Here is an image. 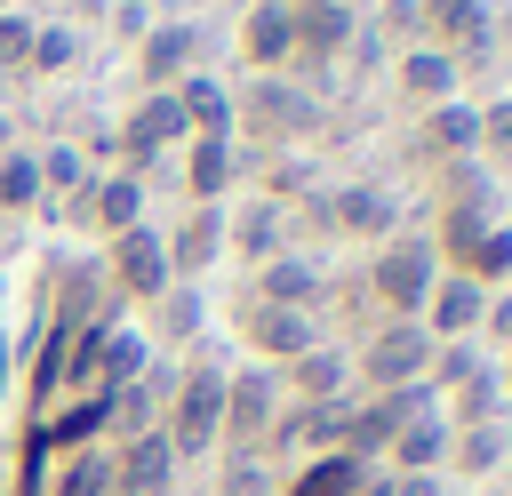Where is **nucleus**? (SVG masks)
Instances as JSON below:
<instances>
[{
  "label": "nucleus",
  "instance_id": "1",
  "mask_svg": "<svg viewBox=\"0 0 512 496\" xmlns=\"http://www.w3.org/2000/svg\"><path fill=\"white\" fill-rule=\"evenodd\" d=\"M232 136H248V152H256V160L296 152L304 136H320V96H312L304 80H288V72L248 80V88L232 96Z\"/></svg>",
  "mask_w": 512,
  "mask_h": 496
},
{
  "label": "nucleus",
  "instance_id": "2",
  "mask_svg": "<svg viewBox=\"0 0 512 496\" xmlns=\"http://www.w3.org/2000/svg\"><path fill=\"white\" fill-rule=\"evenodd\" d=\"M216 432H224V360L184 352L176 384L160 400V440L176 448V464H200V456H216Z\"/></svg>",
  "mask_w": 512,
  "mask_h": 496
},
{
  "label": "nucleus",
  "instance_id": "3",
  "mask_svg": "<svg viewBox=\"0 0 512 496\" xmlns=\"http://www.w3.org/2000/svg\"><path fill=\"white\" fill-rule=\"evenodd\" d=\"M432 280H440V256H432L424 232H392V240H376V248H368V272H360L376 320H416L424 296H432Z\"/></svg>",
  "mask_w": 512,
  "mask_h": 496
},
{
  "label": "nucleus",
  "instance_id": "4",
  "mask_svg": "<svg viewBox=\"0 0 512 496\" xmlns=\"http://www.w3.org/2000/svg\"><path fill=\"white\" fill-rule=\"evenodd\" d=\"M424 408H440V392L432 384H392V392H352L344 400V456H360V464H384V448L424 416Z\"/></svg>",
  "mask_w": 512,
  "mask_h": 496
},
{
  "label": "nucleus",
  "instance_id": "5",
  "mask_svg": "<svg viewBox=\"0 0 512 496\" xmlns=\"http://www.w3.org/2000/svg\"><path fill=\"white\" fill-rule=\"evenodd\" d=\"M416 40L440 48L464 80L496 64V16H488V0H416Z\"/></svg>",
  "mask_w": 512,
  "mask_h": 496
},
{
  "label": "nucleus",
  "instance_id": "6",
  "mask_svg": "<svg viewBox=\"0 0 512 496\" xmlns=\"http://www.w3.org/2000/svg\"><path fill=\"white\" fill-rule=\"evenodd\" d=\"M280 368H224V432H216V456H264V432L280 416Z\"/></svg>",
  "mask_w": 512,
  "mask_h": 496
},
{
  "label": "nucleus",
  "instance_id": "7",
  "mask_svg": "<svg viewBox=\"0 0 512 496\" xmlns=\"http://www.w3.org/2000/svg\"><path fill=\"white\" fill-rule=\"evenodd\" d=\"M424 368H432V336H424L416 320H376V328H360V344H352V376H360V392L424 384Z\"/></svg>",
  "mask_w": 512,
  "mask_h": 496
},
{
  "label": "nucleus",
  "instance_id": "8",
  "mask_svg": "<svg viewBox=\"0 0 512 496\" xmlns=\"http://www.w3.org/2000/svg\"><path fill=\"white\" fill-rule=\"evenodd\" d=\"M288 8H296V64H288V80H304V88L320 96V88H328V64L352 56L360 8H352V0H288Z\"/></svg>",
  "mask_w": 512,
  "mask_h": 496
},
{
  "label": "nucleus",
  "instance_id": "9",
  "mask_svg": "<svg viewBox=\"0 0 512 496\" xmlns=\"http://www.w3.org/2000/svg\"><path fill=\"white\" fill-rule=\"evenodd\" d=\"M232 336L248 344L256 368H288L320 344V312H288V304H256V296H232Z\"/></svg>",
  "mask_w": 512,
  "mask_h": 496
},
{
  "label": "nucleus",
  "instance_id": "10",
  "mask_svg": "<svg viewBox=\"0 0 512 496\" xmlns=\"http://www.w3.org/2000/svg\"><path fill=\"white\" fill-rule=\"evenodd\" d=\"M104 288H112V304H160L168 288H176V272H168V248H160V232L152 224H136V232H120V240H104Z\"/></svg>",
  "mask_w": 512,
  "mask_h": 496
},
{
  "label": "nucleus",
  "instance_id": "11",
  "mask_svg": "<svg viewBox=\"0 0 512 496\" xmlns=\"http://www.w3.org/2000/svg\"><path fill=\"white\" fill-rule=\"evenodd\" d=\"M144 176H128V168H96L88 176V192L72 200V208H56L72 232H96V240H120V232H136L144 224Z\"/></svg>",
  "mask_w": 512,
  "mask_h": 496
},
{
  "label": "nucleus",
  "instance_id": "12",
  "mask_svg": "<svg viewBox=\"0 0 512 496\" xmlns=\"http://www.w3.org/2000/svg\"><path fill=\"white\" fill-rule=\"evenodd\" d=\"M176 152H184V176H176L184 208H224V192L256 168V152H248L240 136H184Z\"/></svg>",
  "mask_w": 512,
  "mask_h": 496
},
{
  "label": "nucleus",
  "instance_id": "13",
  "mask_svg": "<svg viewBox=\"0 0 512 496\" xmlns=\"http://www.w3.org/2000/svg\"><path fill=\"white\" fill-rule=\"evenodd\" d=\"M328 256L320 248H288V256H272V264H256L248 280H240V296H256V304H288V312H320L328 304Z\"/></svg>",
  "mask_w": 512,
  "mask_h": 496
},
{
  "label": "nucleus",
  "instance_id": "14",
  "mask_svg": "<svg viewBox=\"0 0 512 496\" xmlns=\"http://www.w3.org/2000/svg\"><path fill=\"white\" fill-rule=\"evenodd\" d=\"M128 72H136V96L144 88H176L184 72H200V24L192 16H152V32L128 48Z\"/></svg>",
  "mask_w": 512,
  "mask_h": 496
},
{
  "label": "nucleus",
  "instance_id": "15",
  "mask_svg": "<svg viewBox=\"0 0 512 496\" xmlns=\"http://www.w3.org/2000/svg\"><path fill=\"white\" fill-rule=\"evenodd\" d=\"M288 248H296V216H288L280 200L248 192L240 208H224V256H240L248 272H256V264H272V256H288Z\"/></svg>",
  "mask_w": 512,
  "mask_h": 496
},
{
  "label": "nucleus",
  "instance_id": "16",
  "mask_svg": "<svg viewBox=\"0 0 512 496\" xmlns=\"http://www.w3.org/2000/svg\"><path fill=\"white\" fill-rule=\"evenodd\" d=\"M232 48H240L248 80H272V72H288V64H296V8H288V0H248V8H240V32H232Z\"/></svg>",
  "mask_w": 512,
  "mask_h": 496
},
{
  "label": "nucleus",
  "instance_id": "17",
  "mask_svg": "<svg viewBox=\"0 0 512 496\" xmlns=\"http://www.w3.org/2000/svg\"><path fill=\"white\" fill-rule=\"evenodd\" d=\"M416 160H424V176H440L456 160H480V104L448 96V104L416 112Z\"/></svg>",
  "mask_w": 512,
  "mask_h": 496
},
{
  "label": "nucleus",
  "instance_id": "18",
  "mask_svg": "<svg viewBox=\"0 0 512 496\" xmlns=\"http://www.w3.org/2000/svg\"><path fill=\"white\" fill-rule=\"evenodd\" d=\"M328 224H336V240H392L400 232V200L376 184V176H344V184H328Z\"/></svg>",
  "mask_w": 512,
  "mask_h": 496
},
{
  "label": "nucleus",
  "instance_id": "19",
  "mask_svg": "<svg viewBox=\"0 0 512 496\" xmlns=\"http://www.w3.org/2000/svg\"><path fill=\"white\" fill-rule=\"evenodd\" d=\"M480 312H488V288L472 272H440L432 296H424V312H416V328L432 344H464V336H480Z\"/></svg>",
  "mask_w": 512,
  "mask_h": 496
},
{
  "label": "nucleus",
  "instance_id": "20",
  "mask_svg": "<svg viewBox=\"0 0 512 496\" xmlns=\"http://www.w3.org/2000/svg\"><path fill=\"white\" fill-rule=\"evenodd\" d=\"M104 456H112V496H176V480H184V464H176V448L160 432H136V440H120Z\"/></svg>",
  "mask_w": 512,
  "mask_h": 496
},
{
  "label": "nucleus",
  "instance_id": "21",
  "mask_svg": "<svg viewBox=\"0 0 512 496\" xmlns=\"http://www.w3.org/2000/svg\"><path fill=\"white\" fill-rule=\"evenodd\" d=\"M280 392H288V400H320V408H344V400L360 392V376H352V352L320 336L304 360H288V368H280Z\"/></svg>",
  "mask_w": 512,
  "mask_h": 496
},
{
  "label": "nucleus",
  "instance_id": "22",
  "mask_svg": "<svg viewBox=\"0 0 512 496\" xmlns=\"http://www.w3.org/2000/svg\"><path fill=\"white\" fill-rule=\"evenodd\" d=\"M344 440V408H320V400H280L272 432H264V456H328Z\"/></svg>",
  "mask_w": 512,
  "mask_h": 496
},
{
  "label": "nucleus",
  "instance_id": "23",
  "mask_svg": "<svg viewBox=\"0 0 512 496\" xmlns=\"http://www.w3.org/2000/svg\"><path fill=\"white\" fill-rule=\"evenodd\" d=\"M392 88H400V104H408V112H432V104H448V96L464 88V72H456L440 48L408 40V48L392 56Z\"/></svg>",
  "mask_w": 512,
  "mask_h": 496
},
{
  "label": "nucleus",
  "instance_id": "24",
  "mask_svg": "<svg viewBox=\"0 0 512 496\" xmlns=\"http://www.w3.org/2000/svg\"><path fill=\"white\" fill-rule=\"evenodd\" d=\"M160 248H168V272L192 288V280L224 256V208H184V216L160 232Z\"/></svg>",
  "mask_w": 512,
  "mask_h": 496
},
{
  "label": "nucleus",
  "instance_id": "25",
  "mask_svg": "<svg viewBox=\"0 0 512 496\" xmlns=\"http://www.w3.org/2000/svg\"><path fill=\"white\" fill-rule=\"evenodd\" d=\"M368 472H376V464H360V456L328 448V456H304V464L280 480V496H360V488H368Z\"/></svg>",
  "mask_w": 512,
  "mask_h": 496
},
{
  "label": "nucleus",
  "instance_id": "26",
  "mask_svg": "<svg viewBox=\"0 0 512 496\" xmlns=\"http://www.w3.org/2000/svg\"><path fill=\"white\" fill-rule=\"evenodd\" d=\"M440 464H448V416H440V408H424V416L384 448V472H392V480H408V472H440Z\"/></svg>",
  "mask_w": 512,
  "mask_h": 496
},
{
  "label": "nucleus",
  "instance_id": "27",
  "mask_svg": "<svg viewBox=\"0 0 512 496\" xmlns=\"http://www.w3.org/2000/svg\"><path fill=\"white\" fill-rule=\"evenodd\" d=\"M176 104H184V128L192 136H232V88L216 72H184L176 80Z\"/></svg>",
  "mask_w": 512,
  "mask_h": 496
},
{
  "label": "nucleus",
  "instance_id": "28",
  "mask_svg": "<svg viewBox=\"0 0 512 496\" xmlns=\"http://www.w3.org/2000/svg\"><path fill=\"white\" fill-rule=\"evenodd\" d=\"M40 208H48L40 152H32V144H8V152H0V216L16 224V216H40Z\"/></svg>",
  "mask_w": 512,
  "mask_h": 496
},
{
  "label": "nucleus",
  "instance_id": "29",
  "mask_svg": "<svg viewBox=\"0 0 512 496\" xmlns=\"http://www.w3.org/2000/svg\"><path fill=\"white\" fill-rule=\"evenodd\" d=\"M440 416H448V432H464V424H504V384H496V360H488L480 376H464L456 392H440Z\"/></svg>",
  "mask_w": 512,
  "mask_h": 496
},
{
  "label": "nucleus",
  "instance_id": "30",
  "mask_svg": "<svg viewBox=\"0 0 512 496\" xmlns=\"http://www.w3.org/2000/svg\"><path fill=\"white\" fill-rule=\"evenodd\" d=\"M88 152H80V136H56L48 152H40V184H48V208H72L80 192H88Z\"/></svg>",
  "mask_w": 512,
  "mask_h": 496
},
{
  "label": "nucleus",
  "instance_id": "31",
  "mask_svg": "<svg viewBox=\"0 0 512 496\" xmlns=\"http://www.w3.org/2000/svg\"><path fill=\"white\" fill-rule=\"evenodd\" d=\"M432 208H504V200H496V176L480 160H456L432 176Z\"/></svg>",
  "mask_w": 512,
  "mask_h": 496
},
{
  "label": "nucleus",
  "instance_id": "32",
  "mask_svg": "<svg viewBox=\"0 0 512 496\" xmlns=\"http://www.w3.org/2000/svg\"><path fill=\"white\" fill-rule=\"evenodd\" d=\"M152 336H160V344H192V336H200V288L176 280V288L152 304Z\"/></svg>",
  "mask_w": 512,
  "mask_h": 496
},
{
  "label": "nucleus",
  "instance_id": "33",
  "mask_svg": "<svg viewBox=\"0 0 512 496\" xmlns=\"http://www.w3.org/2000/svg\"><path fill=\"white\" fill-rule=\"evenodd\" d=\"M80 64V32L72 24H32V56H24V72H72Z\"/></svg>",
  "mask_w": 512,
  "mask_h": 496
},
{
  "label": "nucleus",
  "instance_id": "34",
  "mask_svg": "<svg viewBox=\"0 0 512 496\" xmlns=\"http://www.w3.org/2000/svg\"><path fill=\"white\" fill-rule=\"evenodd\" d=\"M488 368V352H480V336H464V344H432V368H424V384L432 392H456L464 376H480Z\"/></svg>",
  "mask_w": 512,
  "mask_h": 496
},
{
  "label": "nucleus",
  "instance_id": "35",
  "mask_svg": "<svg viewBox=\"0 0 512 496\" xmlns=\"http://www.w3.org/2000/svg\"><path fill=\"white\" fill-rule=\"evenodd\" d=\"M480 288H512V224H496L480 248H472V264H464Z\"/></svg>",
  "mask_w": 512,
  "mask_h": 496
},
{
  "label": "nucleus",
  "instance_id": "36",
  "mask_svg": "<svg viewBox=\"0 0 512 496\" xmlns=\"http://www.w3.org/2000/svg\"><path fill=\"white\" fill-rule=\"evenodd\" d=\"M216 496H280V480H272V464H264V456H224Z\"/></svg>",
  "mask_w": 512,
  "mask_h": 496
},
{
  "label": "nucleus",
  "instance_id": "37",
  "mask_svg": "<svg viewBox=\"0 0 512 496\" xmlns=\"http://www.w3.org/2000/svg\"><path fill=\"white\" fill-rule=\"evenodd\" d=\"M480 352H512V288H488V312H480Z\"/></svg>",
  "mask_w": 512,
  "mask_h": 496
},
{
  "label": "nucleus",
  "instance_id": "38",
  "mask_svg": "<svg viewBox=\"0 0 512 496\" xmlns=\"http://www.w3.org/2000/svg\"><path fill=\"white\" fill-rule=\"evenodd\" d=\"M24 56H32V16L8 8L0 16V72H24Z\"/></svg>",
  "mask_w": 512,
  "mask_h": 496
},
{
  "label": "nucleus",
  "instance_id": "39",
  "mask_svg": "<svg viewBox=\"0 0 512 496\" xmlns=\"http://www.w3.org/2000/svg\"><path fill=\"white\" fill-rule=\"evenodd\" d=\"M144 32H152V0H112V40L136 48Z\"/></svg>",
  "mask_w": 512,
  "mask_h": 496
},
{
  "label": "nucleus",
  "instance_id": "40",
  "mask_svg": "<svg viewBox=\"0 0 512 496\" xmlns=\"http://www.w3.org/2000/svg\"><path fill=\"white\" fill-rule=\"evenodd\" d=\"M376 32L408 48V40H416V0H384V24H376Z\"/></svg>",
  "mask_w": 512,
  "mask_h": 496
},
{
  "label": "nucleus",
  "instance_id": "41",
  "mask_svg": "<svg viewBox=\"0 0 512 496\" xmlns=\"http://www.w3.org/2000/svg\"><path fill=\"white\" fill-rule=\"evenodd\" d=\"M392 496H464V488H448L440 472H408V480H392Z\"/></svg>",
  "mask_w": 512,
  "mask_h": 496
},
{
  "label": "nucleus",
  "instance_id": "42",
  "mask_svg": "<svg viewBox=\"0 0 512 496\" xmlns=\"http://www.w3.org/2000/svg\"><path fill=\"white\" fill-rule=\"evenodd\" d=\"M496 384H504V408H512V352L496 360Z\"/></svg>",
  "mask_w": 512,
  "mask_h": 496
},
{
  "label": "nucleus",
  "instance_id": "43",
  "mask_svg": "<svg viewBox=\"0 0 512 496\" xmlns=\"http://www.w3.org/2000/svg\"><path fill=\"white\" fill-rule=\"evenodd\" d=\"M8 144H16V120H8V112H0V152H8Z\"/></svg>",
  "mask_w": 512,
  "mask_h": 496
},
{
  "label": "nucleus",
  "instance_id": "44",
  "mask_svg": "<svg viewBox=\"0 0 512 496\" xmlns=\"http://www.w3.org/2000/svg\"><path fill=\"white\" fill-rule=\"evenodd\" d=\"M504 440H512V408H504Z\"/></svg>",
  "mask_w": 512,
  "mask_h": 496
},
{
  "label": "nucleus",
  "instance_id": "45",
  "mask_svg": "<svg viewBox=\"0 0 512 496\" xmlns=\"http://www.w3.org/2000/svg\"><path fill=\"white\" fill-rule=\"evenodd\" d=\"M0 304H8V272H0Z\"/></svg>",
  "mask_w": 512,
  "mask_h": 496
},
{
  "label": "nucleus",
  "instance_id": "46",
  "mask_svg": "<svg viewBox=\"0 0 512 496\" xmlns=\"http://www.w3.org/2000/svg\"><path fill=\"white\" fill-rule=\"evenodd\" d=\"M504 496H512V464H504Z\"/></svg>",
  "mask_w": 512,
  "mask_h": 496
},
{
  "label": "nucleus",
  "instance_id": "47",
  "mask_svg": "<svg viewBox=\"0 0 512 496\" xmlns=\"http://www.w3.org/2000/svg\"><path fill=\"white\" fill-rule=\"evenodd\" d=\"M8 8H16V0H0V16H8Z\"/></svg>",
  "mask_w": 512,
  "mask_h": 496
},
{
  "label": "nucleus",
  "instance_id": "48",
  "mask_svg": "<svg viewBox=\"0 0 512 496\" xmlns=\"http://www.w3.org/2000/svg\"><path fill=\"white\" fill-rule=\"evenodd\" d=\"M480 496H488V488H480Z\"/></svg>",
  "mask_w": 512,
  "mask_h": 496
},
{
  "label": "nucleus",
  "instance_id": "49",
  "mask_svg": "<svg viewBox=\"0 0 512 496\" xmlns=\"http://www.w3.org/2000/svg\"><path fill=\"white\" fill-rule=\"evenodd\" d=\"M352 8H360V0H352Z\"/></svg>",
  "mask_w": 512,
  "mask_h": 496
}]
</instances>
